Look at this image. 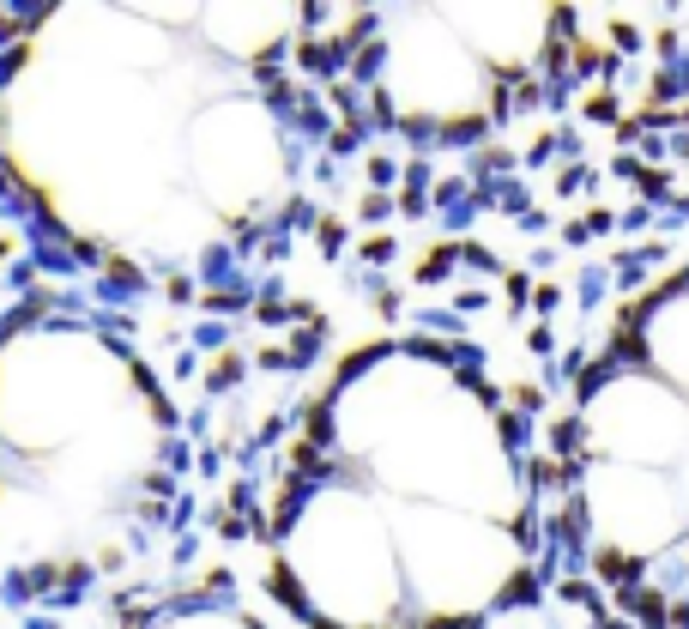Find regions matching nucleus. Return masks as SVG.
<instances>
[{"instance_id": "f257e3e1", "label": "nucleus", "mask_w": 689, "mask_h": 629, "mask_svg": "<svg viewBox=\"0 0 689 629\" xmlns=\"http://www.w3.org/2000/svg\"><path fill=\"white\" fill-rule=\"evenodd\" d=\"M284 6H49L0 61V170L79 254L194 273L290 194Z\"/></svg>"}, {"instance_id": "f03ea898", "label": "nucleus", "mask_w": 689, "mask_h": 629, "mask_svg": "<svg viewBox=\"0 0 689 629\" xmlns=\"http://www.w3.org/2000/svg\"><path fill=\"white\" fill-rule=\"evenodd\" d=\"M496 423L430 351H363L314 406L273 509V581L309 629H472L502 581Z\"/></svg>"}, {"instance_id": "7ed1b4c3", "label": "nucleus", "mask_w": 689, "mask_h": 629, "mask_svg": "<svg viewBox=\"0 0 689 629\" xmlns=\"http://www.w3.org/2000/svg\"><path fill=\"white\" fill-rule=\"evenodd\" d=\"M182 423L121 333L31 309L0 327V581L73 599L121 581L170 521Z\"/></svg>"}, {"instance_id": "20e7f679", "label": "nucleus", "mask_w": 689, "mask_h": 629, "mask_svg": "<svg viewBox=\"0 0 689 629\" xmlns=\"http://www.w3.org/2000/svg\"><path fill=\"white\" fill-rule=\"evenodd\" d=\"M139 629H267L248 605H236V599H175V605H164L158 617H145Z\"/></svg>"}]
</instances>
